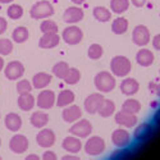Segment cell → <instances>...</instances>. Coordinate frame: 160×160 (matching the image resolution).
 I'll list each match as a JSON object with an SVG mask.
<instances>
[{"mask_svg":"<svg viewBox=\"0 0 160 160\" xmlns=\"http://www.w3.org/2000/svg\"><path fill=\"white\" fill-rule=\"evenodd\" d=\"M131 68H132V64L129 59L122 55L114 57L110 62V69L113 74L117 77H126L131 72Z\"/></svg>","mask_w":160,"mask_h":160,"instance_id":"6da1fadb","label":"cell"},{"mask_svg":"<svg viewBox=\"0 0 160 160\" xmlns=\"http://www.w3.org/2000/svg\"><path fill=\"white\" fill-rule=\"evenodd\" d=\"M54 14V7L51 5V3L42 0V2H37L36 4H33V7L30 10V16L33 19H42V18H48Z\"/></svg>","mask_w":160,"mask_h":160,"instance_id":"7a4b0ae2","label":"cell"},{"mask_svg":"<svg viewBox=\"0 0 160 160\" xmlns=\"http://www.w3.org/2000/svg\"><path fill=\"white\" fill-rule=\"evenodd\" d=\"M95 86L101 92H110L115 87V78L109 72H100L95 76Z\"/></svg>","mask_w":160,"mask_h":160,"instance_id":"3957f363","label":"cell"},{"mask_svg":"<svg viewBox=\"0 0 160 160\" xmlns=\"http://www.w3.org/2000/svg\"><path fill=\"white\" fill-rule=\"evenodd\" d=\"M4 73H5V77L8 79L16 81V79H19L24 74V65L18 60L9 62L4 67Z\"/></svg>","mask_w":160,"mask_h":160,"instance_id":"277c9868","label":"cell"},{"mask_svg":"<svg viewBox=\"0 0 160 160\" xmlns=\"http://www.w3.org/2000/svg\"><path fill=\"white\" fill-rule=\"evenodd\" d=\"M105 150V142L101 137L99 136H92L87 140V142L85 143V151L88 154V155H92V156H96V155H100L102 154Z\"/></svg>","mask_w":160,"mask_h":160,"instance_id":"5b68a950","label":"cell"},{"mask_svg":"<svg viewBox=\"0 0 160 160\" xmlns=\"http://www.w3.org/2000/svg\"><path fill=\"white\" fill-rule=\"evenodd\" d=\"M82 38H83V32L77 26H71V27H67L63 31V40L68 45H77L82 41Z\"/></svg>","mask_w":160,"mask_h":160,"instance_id":"8992f818","label":"cell"},{"mask_svg":"<svg viewBox=\"0 0 160 160\" xmlns=\"http://www.w3.org/2000/svg\"><path fill=\"white\" fill-rule=\"evenodd\" d=\"M68 131L73 136L85 138V137H88L91 135L92 126H91V123L87 121V119H81V121H78L77 123H74Z\"/></svg>","mask_w":160,"mask_h":160,"instance_id":"52a82bcc","label":"cell"},{"mask_svg":"<svg viewBox=\"0 0 160 160\" xmlns=\"http://www.w3.org/2000/svg\"><path fill=\"white\" fill-rule=\"evenodd\" d=\"M55 101H57V98H55L54 92L51 90H44L38 94L36 104L40 109H50L54 106Z\"/></svg>","mask_w":160,"mask_h":160,"instance_id":"ba28073f","label":"cell"},{"mask_svg":"<svg viewBox=\"0 0 160 160\" xmlns=\"http://www.w3.org/2000/svg\"><path fill=\"white\" fill-rule=\"evenodd\" d=\"M36 142L38 146H41V148L49 149L55 143V133L49 128L41 129L36 136Z\"/></svg>","mask_w":160,"mask_h":160,"instance_id":"9c48e42d","label":"cell"},{"mask_svg":"<svg viewBox=\"0 0 160 160\" xmlns=\"http://www.w3.org/2000/svg\"><path fill=\"white\" fill-rule=\"evenodd\" d=\"M132 40H133V42L138 46L148 45L150 41V32H149L148 27H145L142 24L135 27V30L132 32Z\"/></svg>","mask_w":160,"mask_h":160,"instance_id":"30bf717a","label":"cell"},{"mask_svg":"<svg viewBox=\"0 0 160 160\" xmlns=\"http://www.w3.org/2000/svg\"><path fill=\"white\" fill-rule=\"evenodd\" d=\"M9 149L14 154H22L28 149V140L23 135H14L9 141Z\"/></svg>","mask_w":160,"mask_h":160,"instance_id":"8fae6325","label":"cell"},{"mask_svg":"<svg viewBox=\"0 0 160 160\" xmlns=\"http://www.w3.org/2000/svg\"><path fill=\"white\" fill-rule=\"evenodd\" d=\"M115 122H117V124L122 126V127L132 128L137 123V117H136V114H133V113H128V112L121 110V112H118L115 114Z\"/></svg>","mask_w":160,"mask_h":160,"instance_id":"7c38bea8","label":"cell"},{"mask_svg":"<svg viewBox=\"0 0 160 160\" xmlns=\"http://www.w3.org/2000/svg\"><path fill=\"white\" fill-rule=\"evenodd\" d=\"M112 142L117 146V148H126V146L131 142V136L126 129L118 128L112 133Z\"/></svg>","mask_w":160,"mask_h":160,"instance_id":"4fadbf2b","label":"cell"},{"mask_svg":"<svg viewBox=\"0 0 160 160\" xmlns=\"http://www.w3.org/2000/svg\"><path fill=\"white\" fill-rule=\"evenodd\" d=\"M104 100V96L101 94H92L90 96L86 98L85 100V109L87 113L90 114H95L98 113V109H99V106L101 105Z\"/></svg>","mask_w":160,"mask_h":160,"instance_id":"5bb4252c","label":"cell"},{"mask_svg":"<svg viewBox=\"0 0 160 160\" xmlns=\"http://www.w3.org/2000/svg\"><path fill=\"white\" fill-rule=\"evenodd\" d=\"M63 19H64V22L71 23V24L72 23H78V22H81L83 19V10L81 8H78V7H71L64 12Z\"/></svg>","mask_w":160,"mask_h":160,"instance_id":"9a60e30c","label":"cell"},{"mask_svg":"<svg viewBox=\"0 0 160 160\" xmlns=\"http://www.w3.org/2000/svg\"><path fill=\"white\" fill-rule=\"evenodd\" d=\"M63 149L65 151H68L71 154H77L81 151L82 149V142L77 136L73 137V136H69V137H65L64 141H63Z\"/></svg>","mask_w":160,"mask_h":160,"instance_id":"2e32d148","label":"cell"},{"mask_svg":"<svg viewBox=\"0 0 160 160\" xmlns=\"http://www.w3.org/2000/svg\"><path fill=\"white\" fill-rule=\"evenodd\" d=\"M60 37L58 33H44V36L40 38L38 46L42 49H52L59 45Z\"/></svg>","mask_w":160,"mask_h":160,"instance_id":"e0dca14e","label":"cell"},{"mask_svg":"<svg viewBox=\"0 0 160 160\" xmlns=\"http://www.w3.org/2000/svg\"><path fill=\"white\" fill-rule=\"evenodd\" d=\"M138 88H140V85L135 78H126L121 83V91H122V94H124L126 96L135 95L138 91Z\"/></svg>","mask_w":160,"mask_h":160,"instance_id":"ac0fdd59","label":"cell"},{"mask_svg":"<svg viewBox=\"0 0 160 160\" xmlns=\"http://www.w3.org/2000/svg\"><path fill=\"white\" fill-rule=\"evenodd\" d=\"M81 117H82V110L77 105L68 106V108H65L63 110V119H64L65 122H68V123H72V122L78 121Z\"/></svg>","mask_w":160,"mask_h":160,"instance_id":"d6986e66","label":"cell"},{"mask_svg":"<svg viewBox=\"0 0 160 160\" xmlns=\"http://www.w3.org/2000/svg\"><path fill=\"white\" fill-rule=\"evenodd\" d=\"M4 123L9 131L17 132L22 127V119L17 113H9V114H7V117L4 119Z\"/></svg>","mask_w":160,"mask_h":160,"instance_id":"ffe728a7","label":"cell"},{"mask_svg":"<svg viewBox=\"0 0 160 160\" xmlns=\"http://www.w3.org/2000/svg\"><path fill=\"white\" fill-rule=\"evenodd\" d=\"M50 82H51V76L49 73H45V72L36 73L32 78V86L37 90L45 88Z\"/></svg>","mask_w":160,"mask_h":160,"instance_id":"44dd1931","label":"cell"},{"mask_svg":"<svg viewBox=\"0 0 160 160\" xmlns=\"http://www.w3.org/2000/svg\"><path fill=\"white\" fill-rule=\"evenodd\" d=\"M74 99H76V96L73 94V91L63 90L57 98V105L59 106V108H64V106L71 105L74 101Z\"/></svg>","mask_w":160,"mask_h":160,"instance_id":"7402d4cb","label":"cell"},{"mask_svg":"<svg viewBox=\"0 0 160 160\" xmlns=\"http://www.w3.org/2000/svg\"><path fill=\"white\" fill-rule=\"evenodd\" d=\"M136 60L142 67H149L154 62V54L149 49H141L136 55Z\"/></svg>","mask_w":160,"mask_h":160,"instance_id":"603a6c76","label":"cell"},{"mask_svg":"<svg viewBox=\"0 0 160 160\" xmlns=\"http://www.w3.org/2000/svg\"><path fill=\"white\" fill-rule=\"evenodd\" d=\"M17 102H18V106L23 112H30L35 106V98L32 96L31 92L30 94H23V95H19Z\"/></svg>","mask_w":160,"mask_h":160,"instance_id":"cb8c5ba5","label":"cell"},{"mask_svg":"<svg viewBox=\"0 0 160 160\" xmlns=\"http://www.w3.org/2000/svg\"><path fill=\"white\" fill-rule=\"evenodd\" d=\"M30 122L36 128H42L49 122V115L44 112H35L30 118Z\"/></svg>","mask_w":160,"mask_h":160,"instance_id":"d4e9b609","label":"cell"},{"mask_svg":"<svg viewBox=\"0 0 160 160\" xmlns=\"http://www.w3.org/2000/svg\"><path fill=\"white\" fill-rule=\"evenodd\" d=\"M114 112H115V104L112 100H108V99H104L101 105L99 106V109H98V113L102 118H108V117L113 115Z\"/></svg>","mask_w":160,"mask_h":160,"instance_id":"484cf974","label":"cell"},{"mask_svg":"<svg viewBox=\"0 0 160 160\" xmlns=\"http://www.w3.org/2000/svg\"><path fill=\"white\" fill-rule=\"evenodd\" d=\"M28 36H30L28 30L26 28V27H23V26H19V27H17L14 31H13V33H12L13 41L17 42V44L26 42L28 40Z\"/></svg>","mask_w":160,"mask_h":160,"instance_id":"4316f807","label":"cell"},{"mask_svg":"<svg viewBox=\"0 0 160 160\" xmlns=\"http://www.w3.org/2000/svg\"><path fill=\"white\" fill-rule=\"evenodd\" d=\"M128 30V21L123 17H119L117 19L113 21V24H112V31L115 33V35H122L126 31Z\"/></svg>","mask_w":160,"mask_h":160,"instance_id":"83f0119b","label":"cell"},{"mask_svg":"<svg viewBox=\"0 0 160 160\" xmlns=\"http://www.w3.org/2000/svg\"><path fill=\"white\" fill-rule=\"evenodd\" d=\"M152 132V127L149 123H142L135 129V138L136 140H145L148 138Z\"/></svg>","mask_w":160,"mask_h":160,"instance_id":"f1b7e54d","label":"cell"},{"mask_svg":"<svg viewBox=\"0 0 160 160\" xmlns=\"http://www.w3.org/2000/svg\"><path fill=\"white\" fill-rule=\"evenodd\" d=\"M94 17L99 22H108L112 18V12L104 7H96L94 9Z\"/></svg>","mask_w":160,"mask_h":160,"instance_id":"f546056e","label":"cell"},{"mask_svg":"<svg viewBox=\"0 0 160 160\" xmlns=\"http://www.w3.org/2000/svg\"><path fill=\"white\" fill-rule=\"evenodd\" d=\"M122 110L136 114V113H138V112L141 110V104H140V101H137V100H135V99H128V100H126V101L123 102Z\"/></svg>","mask_w":160,"mask_h":160,"instance_id":"4dcf8cb0","label":"cell"},{"mask_svg":"<svg viewBox=\"0 0 160 160\" xmlns=\"http://www.w3.org/2000/svg\"><path fill=\"white\" fill-rule=\"evenodd\" d=\"M128 7H129V0H110V8L117 14L126 12Z\"/></svg>","mask_w":160,"mask_h":160,"instance_id":"1f68e13d","label":"cell"},{"mask_svg":"<svg viewBox=\"0 0 160 160\" xmlns=\"http://www.w3.org/2000/svg\"><path fill=\"white\" fill-rule=\"evenodd\" d=\"M63 79H64V82L68 85H76L79 79H81V73H79V71L77 68H69Z\"/></svg>","mask_w":160,"mask_h":160,"instance_id":"d6a6232c","label":"cell"},{"mask_svg":"<svg viewBox=\"0 0 160 160\" xmlns=\"http://www.w3.org/2000/svg\"><path fill=\"white\" fill-rule=\"evenodd\" d=\"M69 69V65L68 63H65V62H58L54 67H52V73H54V76H57L58 78H64L67 72H68Z\"/></svg>","mask_w":160,"mask_h":160,"instance_id":"836d02e7","label":"cell"},{"mask_svg":"<svg viewBox=\"0 0 160 160\" xmlns=\"http://www.w3.org/2000/svg\"><path fill=\"white\" fill-rule=\"evenodd\" d=\"M40 30L42 33H57L58 32V24L51 21V19H45L41 26H40Z\"/></svg>","mask_w":160,"mask_h":160,"instance_id":"e575fe53","label":"cell"},{"mask_svg":"<svg viewBox=\"0 0 160 160\" xmlns=\"http://www.w3.org/2000/svg\"><path fill=\"white\" fill-rule=\"evenodd\" d=\"M7 14L10 19H19L23 16V8L18 4H12L7 10Z\"/></svg>","mask_w":160,"mask_h":160,"instance_id":"d590c367","label":"cell"},{"mask_svg":"<svg viewBox=\"0 0 160 160\" xmlns=\"http://www.w3.org/2000/svg\"><path fill=\"white\" fill-rule=\"evenodd\" d=\"M102 52H104V50H102V46H101V45H99V44H92V45L88 48L87 54H88V58H90V59L96 60V59H100V58H101Z\"/></svg>","mask_w":160,"mask_h":160,"instance_id":"8d00e7d4","label":"cell"},{"mask_svg":"<svg viewBox=\"0 0 160 160\" xmlns=\"http://www.w3.org/2000/svg\"><path fill=\"white\" fill-rule=\"evenodd\" d=\"M13 51V42L9 38H0V55H9Z\"/></svg>","mask_w":160,"mask_h":160,"instance_id":"74e56055","label":"cell"},{"mask_svg":"<svg viewBox=\"0 0 160 160\" xmlns=\"http://www.w3.org/2000/svg\"><path fill=\"white\" fill-rule=\"evenodd\" d=\"M32 90V86H31V82L27 81V79H21L17 83V92L19 95H23V94H30Z\"/></svg>","mask_w":160,"mask_h":160,"instance_id":"f35d334b","label":"cell"},{"mask_svg":"<svg viewBox=\"0 0 160 160\" xmlns=\"http://www.w3.org/2000/svg\"><path fill=\"white\" fill-rule=\"evenodd\" d=\"M150 91H151V92H155V94L160 98V83L150 82Z\"/></svg>","mask_w":160,"mask_h":160,"instance_id":"ab89813d","label":"cell"},{"mask_svg":"<svg viewBox=\"0 0 160 160\" xmlns=\"http://www.w3.org/2000/svg\"><path fill=\"white\" fill-rule=\"evenodd\" d=\"M42 159L44 160H57V155L52 151H45L42 155Z\"/></svg>","mask_w":160,"mask_h":160,"instance_id":"60d3db41","label":"cell"},{"mask_svg":"<svg viewBox=\"0 0 160 160\" xmlns=\"http://www.w3.org/2000/svg\"><path fill=\"white\" fill-rule=\"evenodd\" d=\"M7 27H8V23H7V19L0 17V35H3L5 31H7Z\"/></svg>","mask_w":160,"mask_h":160,"instance_id":"b9f144b4","label":"cell"},{"mask_svg":"<svg viewBox=\"0 0 160 160\" xmlns=\"http://www.w3.org/2000/svg\"><path fill=\"white\" fill-rule=\"evenodd\" d=\"M152 46H154L156 50H160V33L154 37V40H152Z\"/></svg>","mask_w":160,"mask_h":160,"instance_id":"7bdbcfd3","label":"cell"},{"mask_svg":"<svg viewBox=\"0 0 160 160\" xmlns=\"http://www.w3.org/2000/svg\"><path fill=\"white\" fill-rule=\"evenodd\" d=\"M131 2H132V4L135 5V7L141 8V7H143V5H145V3L148 2V0H131Z\"/></svg>","mask_w":160,"mask_h":160,"instance_id":"ee69618b","label":"cell"},{"mask_svg":"<svg viewBox=\"0 0 160 160\" xmlns=\"http://www.w3.org/2000/svg\"><path fill=\"white\" fill-rule=\"evenodd\" d=\"M154 121H155V123H158V124H160V109L156 112V114L154 115Z\"/></svg>","mask_w":160,"mask_h":160,"instance_id":"f6af8a7d","label":"cell"},{"mask_svg":"<svg viewBox=\"0 0 160 160\" xmlns=\"http://www.w3.org/2000/svg\"><path fill=\"white\" fill-rule=\"evenodd\" d=\"M63 159L64 160H78V158L74 155H65V156H63Z\"/></svg>","mask_w":160,"mask_h":160,"instance_id":"bcb514c9","label":"cell"},{"mask_svg":"<svg viewBox=\"0 0 160 160\" xmlns=\"http://www.w3.org/2000/svg\"><path fill=\"white\" fill-rule=\"evenodd\" d=\"M26 159H27V160H38V159H40V156H37V155L32 154V155H28Z\"/></svg>","mask_w":160,"mask_h":160,"instance_id":"7dc6e473","label":"cell"},{"mask_svg":"<svg viewBox=\"0 0 160 160\" xmlns=\"http://www.w3.org/2000/svg\"><path fill=\"white\" fill-rule=\"evenodd\" d=\"M4 65H5V64H4V59L0 57V71H3V69H4Z\"/></svg>","mask_w":160,"mask_h":160,"instance_id":"c3c4849f","label":"cell"},{"mask_svg":"<svg viewBox=\"0 0 160 160\" xmlns=\"http://www.w3.org/2000/svg\"><path fill=\"white\" fill-rule=\"evenodd\" d=\"M86 0H72V3H74V4H77V5H79V4H82V3H85Z\"/></svg>","mask_w":160,"mask_h":160,"instance_id":"681fc988","label":"cell"},{"mask_svg":"<svg viewBox=\"0 0 160 160\" xmlns=\"http://www.w3.org/2000/svg\"><path fill=\"white\" fill-rule=\"evenodd\" d=\"M13 0H0V3H3V4H8V3H12Z\"/></svg>","mask_w":160,"mask_h":160,"instance_id":"f907efd6","label":"cell"},{"mask_svg":"<svg viewBox=\"0 0 160 160\" xmlns=\"http://www.w3.org/2000/svg\"><path fill=\"white\" fill-rule=\"evenodd\" d=\"M0 146H2V138H0Z\"/></svg>","mask_w":160,"mask_h":160,"instance_id":"816d5d0a","label":"cell"},{"mask_svg":"<svg viewBox=\"0 0 160 160\" xmlns=\"http://www.w3.org/2000/svg\"><path fill=\"white\" fill-rule=\"evenodd\" d=\"M0 160H2V156H0Z\"/></svg>","mask_w":160,"mask_h":160,"instance_id":"f5cc1de1","label":"cell"}]
</instances>
